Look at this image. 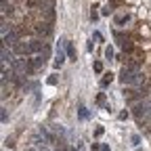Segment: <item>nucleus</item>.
Listing matches in <instances>:
<instances>
[{"label": "nucleus", "mask_w": 151, "mask_h": 151, "mask_svg": "<svg viewBox=\"0 0 151 151\" xmlns=\"http://www.w3.org/2000/svg\"><path fill=\"white\" fill-rule=\"evenodd\" d=\"M137 73H139V69H132V67H122V71H120V82H122V84H134Z\"/></svg>", "instance_id": "obj_1"}, {"label": "nucleus", "mask_w": 151, "mask_h": 151, "mask_svg": "<svg viewBox=\"0 0 151 151\" xmlns=\"http://www.w3.org/2000/svg\"><path fill=\"white\" fill-rule=\"evenodd\" d=\"M13 52L19 55V57H25V55L32 52V46H29V42H21V40H19V42L13 46Z\"/></svg>", "instance_id": "obj_2"}, {"label": "nucleus", "mask_w": 151, "mask_h": 151, "mask_svg": "<svg viewBox=\"0 0 151 151\" xmlns=\"http://www.w3.org/2000/svg\"><path fill=\"white\" fill-rule=\"evenodd\" d=\"M151 113V107H149V103H139L137 107H134V116H137V120H145L147 116Z\"/></svg>", "instance_id": "obj_3"}, {"label": "nucleus", "mask_w": 151, "mask_h": 151, "mask_svg": "<svg viewBox=\"0 0 151 151\" xmlns=\"http://www.w3.org/2000/svg\"><path fill=\"white\" fill-rule=\"evenodd\" d=\"M67 44V40H59V46H57V59H55V67L59 69L65 61V52H63V46Z\"/></svg>", "instance_id": "obj_4"}, {"label": "nucleus", "mask_w": 151, "mask_h": 151, "mask_svg": "<svg viewBox=\"0 0 151 151\" xmlns=\"http://www.w3.org/2000/svg\"><path fill=\"white\" fill-rule=\"evenodd\" d=\"M17 42H19V38H17L15 32H9V34L2 36V46H15Z\"/></svg>", "instance_id": "obj_5"}, {"label": "nucleus", "mask_w": 151, "mask_h": 151, "mask_svg": "<svg viewBox=\"0 0 151 151\" xmlns=\"http://www.w3.org/2000/svg\"><path fill=\"white\" fill-rule=\"evenodd\" d=\"M36 34L48 36V34H50V25H48V23H38V25H36Z\"/></svg>", "instance_id": "obj_6"}, {"label": "nucleus", "mask_w": 151, "mask_h": 151, "mask_svg": "<svg viewBox=\"0 0 151 151\" xmlns=\"http://www.w3.org/2000/svg\"><path fill=\"white\" fill-rule=\"evenodd\" d=\"M15 52H11V50H6V46H2V63H15Z\"/></svg>", "instance_id": "obj_7"}, {"label": "nucleus", "mask_w": 151, "mask_h": 151, "mask_svg": "<svg viewBox=\"0 0 151 151\" xmlns=\"http://www.w3.org/2000/svg\"><path fill=\"white\" fill-rule=\"evenodd\" d=\"M29 46H32V52H34V55H38V52L42 50L44 42H42V40H32V42H29Z\"/></svg>", "instance_id": "obj_8"}, {"label": "nucleus", "mask_w": 151, "mask_h": 151, "mask_svg": "<svg viewBox=\"0 0 151 151\" xmlns=\"http://www.w3.org/2000/svg\"><path fill=\"white\" fill-rule=\"evenodd\" d=\"M120 40H122V48H124L126 52H132V50H134V46H132V42L128 40V38H120Z\"/></svg>", "instance_id": "obj_9"}, {"label": "nucleus", "mask_w": 151, "mask_h": 151, "mask_svg": "<svg viewBox=\"0 0 151 151\" xmlns=\"http://www.w3.org/2000/svg\"><path fill=\"white\" fill-rule=\"evenodd\" d=\"M65 48H67L69 59H71V61H76V48H73V44H71V42H67V44H65Z\"/></svg>", "instance_id": "obj_10"}, {"label": "nucleus", "mask_w": 151, "mask_h": 151, "mask_svg": "<svg viewBox=\"0 0 151 151\" xmlns=\"http://www.w3.org/2000/svg\"><path fill=\"white\" fill-rule=\"evenodd\" d=\"M111 80H113V73L109 71V73H105V76H103V80H101V86H107V84H111Z\"/></svg>", "instance_id": "obj_11"}, {"label": "nucleus", "mask_w": 151, "mask_h": 151, "mask_svg": "<svg viewBox=\"0 0 151 151\" xmlns=\"http://www.w3.org/2000/svg\"><path fill=\"white\" fill-rule=\"evenodd\" d=\"M92 67H94V71H97V73H101V71H103V63H101V61H97Z\"/></svg>", "instance_id": "obj_12"}, {"label": "nucleus", "mask_w": 151, "mask_h": 151, "mask_svg": "<svg viewBox=\"0 0 151 151\" xmlns=\"http://www.w3.org/2000/svg\"><path fill=\"white\" fill-rule=\"evenodd\" d=\"M88 118V111H86V107H80V120H86Z\"/></svg>", "instance_id": "obj_13"}, {"label": "nucleus", "mask_w": 151, "mask_h": 151, "mask_svg": "<svg viewBox=\"0 0 151 151\" xmlns=\"http://www.w3.org/2000/svg\"><path fill=\"white\" fill-rule=\"evenodd\" d=\"M105 57H107V59H113V48H111V46L105 48Z\"/></svg>", "instance_id": "obj_14"}, {"label": "nucleus", "mask_w": 151, "mask_h": 151, "mask_svg": "<svg viewBox=\"0 0 151 151\" xmlns=\"http://www.w3.org/2000/svg\"><path fill=\"white\" fill-rule=\"evenodd\" d=\"M109 13H113V4H107V6L103 9V15H109Z\"/></svg>", "instance_id": "obj_15"}, {"label": "nucleus", "mask_w": 151, "mask_h": 151, "mask_svg": "<svg viewBox=\"0 0 151 151\" xmlns=\"http://www.w3.org/2000/svg\"><path fill=\"white\" fill-rule=\"evenodd\" d=\"M27 6H29V9H36V6H38V0H27Z\"/></svg>", "instance_id": "obj_16"}, {"label": "nucleus", "mask_w": 151, "mask_h": 151, "mask_svg": "<svg viewBox=\"0 0 151 151\" xmlns=\"http://www.w3.org/2000/svg\"><path fill=\"white\" fill-rule=\"evenodd\" d=\"M97 103H99V105L105 103V94H99V97H97Z\"/></svg>", "instance_id": "obj_17"}, {"label": "nucleus", "mask_w": 151, "mask_h": 151, "mask_svg": "<svg viewBox=\"0 0 151 151\" xmlns=\"http://www.w3.org/2000/svg\"><path fill=\"white\" fill-rule=\"evenodd\" d=\"M90 19H92V21H97V19H99V13L92 11V13H90Z\"/></svg>", "instance_id": "obj_18"}, {"label": "nucleus", "mask_w": 151, "mask_h": 151, "mask_svg": "<svg viewBox=\"0 0 151 151\" xmlns=\"http://www.w3.org/2000/svg\"><path fill=\"white\" fill-rule=\"evenodd\" d=\"M101 151H109V147L107 145H101Z\"/></svg>", "instance_id": "obj_19"}]
</instances>
